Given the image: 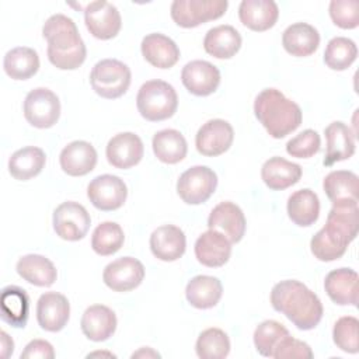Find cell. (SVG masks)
<instances>
[{"instance_id": "31", "label": "cell", "mask_w": 359, "mask_h": 359, "mask_svg": "<svg viewBox=\"0 0 359 359\" xmlns=\"http://www.w3.org/2000/svg\"><path fill=\"white\" fill-rule=\"evenodd\" d=\"M223 294L222 282L209 275L194 276L185 287V297L195 309L206 310L215 307Z\"/></svg>"}, {"instance_id": "16", "label": "cell", "mask_w": 359, "mask_h": 359, "mask_svg": "<svg viewBox=\"0 0 359 359\" xmlns=\"http://www.w3.org/2000/svg\"><path fill=\"white\" fill-rule=\"evenodd\" d=\"M143 153V142L133 132H121L112 136L105 149L108 163L119 170H126L139 164Z\"/></svg>"}, {"instance_id": "20", "label": "cell", "mask_w": 359, "mask_h": 359, "mask_svg": "<svg viewBox=\"0 0 359 359\" xmlns=\"http://www.w3.org/2000/svg\"><path fill=\"white\" fill-rule=\"evenodd\" d=\"M150 250L153 255L165 262L180 259L187 248V238L184 231L174 224H164L157 227L150 236Z\"/></svg>"}, {"instance_id": "1", "label": "cell", "mask_w": 359, "mask_h": 359, "mask_svg": "<svg viewBox=\"0 0 359 359\" xmlns=\"http://www.w3.org/2000/svg\"><path fill=\"white\" fill-rule=\"evenodd\" d=\"M358 226L359 209L356 201L332 203L325 226L310 241L311 254L323 262L341 258L348 245L356 238Z\"/></svg>"}, {"instance_id": "47", "label": "cell", "mask_w": 359, "mask_h": 359, "mask_svg": "<svg viewBox=\"0 0 359 359\" xmlns=\"http://www.w3.org/2000/svg\"><path fill=\"white\" fill-rule=\"evenodd\" d=\"M0 344H1V356L6 359L14 351V342H13L11 337L6 331L0 332Z\"/></svg>"}, {"instance_id": "27", "label": "cell", "mask_w": 359, "mask_h": 359, "mask_svg": "<svg viewBox=\"0 0 359 359\" xmlns=\"http://www.w3.org/2000/svg\"><path fill=\"white\" fill-rule=\"evenodd\" d=\"M261 178L269 189L282 191L299 182L302 178V167L283 157L275 156L262 164Z\"/></svg>"}, {"instance_id": "9", "label": "cell", "mask_w": 359, "mask_h": 359, "mask_svg": "<svg viewBox=\"0 0 359 359\" xmlns=\"http://www.w3.org/2000/svg\"><path fill=\"white\" fill-rule=\"evenodd\" d=\"M22 108L27 122L38 129L52 128L60 116V101L57 95L46 87L31 90L24 100Z\"/></svg>"}, {"instance_id": "28", "label": "cell", "mask_w": 359, "mask_h": 359, "mask_svg": "<svg viewBox=\"0 0 359 359\" xmlns=\"http://www.w3.org/2000/svg\"><path fill=\"white\" fill-rule=\"evenodd\" d=\"M282 45L292 56L306 57L317 50L320 45V34L307 22H294L283 31Z\"/></svg>"}, {"instance_id": "4", "label": "cell", "mask_w": 359, "mask_h": 359, "mask_svg": "<svg viewBox=\"0 0 359 359\" xmlns=\"http://www.w3.org/2000/svg\"><path fill=\"white\" fill-rule=\"evenodd\" d=\"M254 114L273 139L294 132L303 119L300 107L276 88H264L254 101Z\"/></svg>"}, {"instance_id": "42", "label": "cell", "mask_w": 359, "mask_h": 359, "mask_svg": "<svg viewBox=\"0 0 359 359\" xmlns=\"http://www.w3.org/2000/svg\"><path fill=\"white\" fill-rule=\"evenodd\" d=\"M334 344L346 353L359 351V320L353 316H345L337 320L332 330Z\"/></svg>"}, {"instance_id": "34", "label": "cell", "mask_w": 359, "mask_h": 359, "mask_svg": "<svg viewBox=\"0 0 359 359\" xmlns=\"http://www.w3.org/2000/svg\"><path fill=\"white\" fill-rule=\"evenodd\" d=\"M46 164V154L42 149L27 146L14 151L8 160V171L18 181H28L36 177Z\"/></svg>"}, {"instance_id": "32", "label": "cell", "mask_w": 359, "mask_h": 359, "mask_svg": "<svg viewBox=\"0 0 359 359\" xmlns=\"http://www.w3.org/2000/svg\"><path fill=\"white\" fill-rule=\"evenodd\" d=\"M287 216L289 219L300 226L309 227L314 224L320 216V199L318 195L310 188L294 191L287 198Z\"/></svg>"}, {"instance_id": "44", "label": "cell", "mask_w": 359, "mask_h": 359, "mask_svg": "<svg viewBox=\"0 0 359 359\" xmlns=\"http://www.w3.org/2000/svg\"><path fill=\"white\" fill-rule=\"evenodd\" d=\"M320 146H321L320 135L313 129H306L286 143V151L292 157L309 158L318 153Z\"/></svg>"}, {"instance_id": "45", "label": "cell", "mask_w": 359, "mask_h": 359, "mask_svg": "<svg viewBox=\"0 0 359 359\" xmlns=\"http://www.w3.org/2000/svg\"><path fill=\"white\" fill-rule=\"evenodd\" d=\"M313 356H314V353L309 344L287 335L279 342L272 358H275V359H311Z\"/></svg>"}, {"instance_id": "5", "label": "cell", "mask_w": 359, "mask_h": 359, "mask_svg": "<svg viewBox=\"0 0 359 359\" xmlns=\"http://www.w3.org/2000/svg\"><path fill=\"white\" fill-rule=\"evenodd\" d=\"M136 107L146 121H164L175 114L178 95L170 83L164 80H149L137 91Z\"/></svg>"}, {"instance_id": "36", "label": "cell", "mask_w": 359, "mask_h": 359, "mask_svg": "<svg viewBox=\"0 0 359 359\" xmlns=\"http://www.w3.org/2000/svg\"><path fill=\"white\" fill-rule=\"evenodd\" d=\"M323 188L332 203L351 201L358 202L359 178L352 171L337 170L328 172L323 181Z\"/></svg>"}, {"instance_id": "24", "label": "cell", "mask_w": 359, "mask_h": 359, "mask_svg": "<svg viewBox=\"0 0 359 359\" xmlns=\"http://www.w3.org/2000/svg\"><path fill=\"white\" fill-rule=\"evenodd\" d=\"M116 324L118 320L115 313L104 304H93L87 307L80 321L83 334L94 342H102L112 337Z\"/></svg>"}, {"instance_id": "7", "label": "cell", "mask_w": 359, "mask_h": 359, "mask_svg": "<svg viewBox=\"0 0 359 359\" xmlns=\"http://www.w3.org/2000/svg\"><path fill=\"white\" fill-rule=\"evenodd\" d=\"M227 7V0H174L170 14L177 25L195 28L203 22L220 18Z\"/></svg>"}, {"instance_id": "33", "label": "cell", "mask_w": 359, "mask_h": 359, "mask_svg": "<svg viewBox=\"0 0 359 359\" xmlns=\"http://www.w3.org/2000/svg\"><path fill=\"white\" fill-rule=\"evenodd\" d=\"M1 320L15 328H24L29 314V299L22 287L10 285L0 296Z\"/></svg>"}, {"instance_id": "35", "label": "cell", "mask_w": 359, "mask_h": 359, "mask_svg": "<svg viewBox=\"0 0 359 359\" xmlns=\"http://www.w3.org/2000/svg\"><path fill=\"white\" fill-rule=\"evenodd\" d=\"M154 156L165 164H177L182 161L188 151L184 135L177 129L158 130L151 140Z\"/></svg>"}, {"instance_id": "11", "label": "cell", "mask_w": 359, "mask_h": 359, "mask_svg": "<svg viewBox=\"0 0 359 359\" xmlns=\"http://www.w3.org/2000/svg\"><path fill=\"white\" fill-rule=\"evenodd\" d=\"M84 22L90 34L101 41L116 36L122 27L118 8L105 0L91 1L84 8Z\"/></svg>"}, {"instance_id": "15", "label": "cell", "mask_w": 359, "mask_h": 359, "mask_svg": "<svg viewBox=\"0 0 359 359\" xmlns=\"http://www.w3.org/2000/svg\"><path fill=\"white\" fill-rule=\"evenodd\" d=\"M181 81L191 94L206 97L217 90L220 72L208 60H191L182 67Z\"/></svg>"}, {"instance_id": "17", "label": "cell", "mask_w": 359, "mask_h": 359, "mask_svg": "<svg viewBox=\"0 0 359 359\" xmlns=\"http://www.w3.org/2000/svg\"><path fill=\"white\" fill-rule=\"evenodd\" d=\"M245 226V216L241 208L230 201L217 203L208 217V227L220 231L231 244L241 241Z\"/></svg>"}, {"instance_id": "14", "label": "cell", "mask_w": 359, "mask_h": 359, "mask_svg": "<svg viewBox=\"0 0 359 359\" xmlns=\"http://www.w3.org/2000/svg\"><path fill=\"white\" fill-rule=\"evenodd\" d=\"M144 278L143 264L133 257H121L109 262L102 272L104 283L114 292L136 289Z\"/></svg>"}, {"instance_id": "40", "label": "cell", "mask_w": 359, "mask_h": 359, "mask_svg": "<svg viewBox=\"0 0 359 359\" xmlns=\"http://www.w3.org/2000/svg\"><path fill=\"white\" fill-rule=\"evenodd\" d=\"M195 351L201 359H223L230 352L229 335L220 328H206L199 334Z\"/></svg>"}, {"instance_id": "21", "label": "cell", "mask_w": 359, "mask_h": 359, "mask_svg": "<svg viewBox=\"0 0 359 359\" xmlns=\"http://www.w3.org/2000/svg\"><path fill=\"white\" fill-rule=\"evenodd\" d=\"M231 255V243L220 231L209 229L195 241V257L198 262L209 268L223 266Z\"/></svg>"}, {"instance_id": "18", "label": "cell", "mask_w": 359, "mask_h": 359, "mask_svg": "<svg viewBox=\"0 0 359 359\" xmlns=\"http://www.w3.org/2000/svg\"><path fill=\"white\" fill-rule=\"evenodd\" d=\"M70 317V303L67 297L57 292H46L36 303V320L42 330L57 332L63 330Z\"/></svg>"}, {"instance_id": "25", "label": "cell", "mask_w": 359, "mask_h": 359, "mask_svg": "<svg viewBox=\"0 0 359 359\" xmlns=\"http://www.w3.org/2000/svg\"><path fill=\"white\" fill-rule=\"evenodd\" d=\"M279 17V7L273 0H243L238 18L247 28L262 32L272 28Z\"/></svg>"}, {"instance_id": "37", "label": "cell", "mask_w": 359, "mask_h": 359, "mask_svg": "<svg viewBox=\"0 0 359 359\" xmlns=\"http://www.w3.org/2000/svg\"><path fill=\"white\" fill-rule=\"evenodd\" d=\"M3 69L13 80H28L39 69V56L28 46L13 48L4 55Z\"/></svg>"}, {"instance_id": "48", "label": "cell", "mask_w": 359, "mask_h": 359, "mask_svg": "<svg viewBox=\"0 0 359 359\" xmlns=\"http://www.w3.org/2000/svg\"><path fill=\"white\" fill-rule=\"evenodd\" d=\"M132 358H160V353L146 346V348H140L137 352H133Z\"/></svg>"}, {"instance_id": "46", "label": "cell", "mask_w": 359, "mask_h": 359, "mask_svg": "<svg viewBox=\"0 0 359 359\" xmlns=\"http://www.w3.org/2000/svg\"><path fill=\"white\" fill-rule=\"evenodd\" d=\"M21 359H53L55 351L50 342L45 339H32L20 355Z\"/></svg>"}, {"instance_id": "26", "label": "cell", "mask_w": 359, "mask_h": 359, "mask_svg": "<svg viewBox=\"0 0 359 359\" xmlns=\"http://www.w3.org/2000/svg\"><path fill=\"white\" fill-rule=\"evenodd\" d=\"M324 289L328 297L339 306H356L358 273L351 268H338L327 273Z\"/></svg>"}, {"instance_id": "13", "label": "cell", "mask_w": 359, "mask_h": 359, "mask_svg": "<svg viewBox=\"0 0 359 359\" xmlns=\"http://www.w3.org/2000/svg\"><path fill=\"white\" fill-rule=\"evenodd\" d=\"M234 140L233 126L224 119H210L196 132V150L206 157H216L226 153Z\"/></svg>"}, {"instance_id": "41", "label": "cell", "mask_w": 359, "mask_h": 359, "mask_svg": "<svg viewBox=\"0 0 359 359\" xmlns=\"http://www.w3.org/2000/svg\"><path fill=\"white\" fill-rule=\"evenodd\" d=\"M287 335L290 334L283 324L275 320H265L257 325L252 338H254L255 349L262 356L272 358L279 342Z\"/></svg>"}, {"instance_id": "2", "label": "cell", "mask_w": 359, "mask_h": 359, "mask_svg": "<svg viewBox=\"0 0 359 359\" xmlns=\"http://www.w3.org/2000/svg\"><path fill=\"white\" fill-rule=\"evenodd\" d=\"M271 304L303 331L316 328L323 318L324 310L318 296L296 279L278 282L271 290Z\"/></svg>"}, {"instance_id": "49", "label": "cell", "mask_w": 359, "mask_h": 359, "mask_svg": "<svg viewBox=\"0 0 359 359\" xmlns=\"http://www.w3.org/2000/svg\"><path fill=\"white\" fill-rule=\"evenodd\" d=\"M90 356H109V358H115L114 353H109V352H93V353H88L87 358Z\"/></svg>"}, {"instance_id": "29", "label": "cell", "mask_w": 359, "mask_h": 359, "mask_svg": "<svg viewBox=\"0 0 359 359\" xmlns=\"http://www.w3.org/2000/svg\"><path fill=\"white\" fill-rule=\"evenodd\" d=\"M15 269L24 280L39 287L52 286L57 278V271L53 262L39 254L22 255L17 261Z\"/></svg>"}, {"instance_id": "23", "label": "cell", "mask_w": 359, "mask_h": 359, "mask_svg": "<svg viewBox=\"0 0 359 359\" xmlns=\"http://www.w3.org/2000/svg\"><path fill=\"white\" fill-rule=\"evenodd\" d=\"M143 57L154 67L170 69L180 60L178 45L167 35L160 32L147 34L140 43Z\"/></svg>"}, {"instance_id": "22", "label": "cell", "mask_w": 359, "mask_h": 359, "mask_svg": "<svg viewBox=\"0 0 359 359\" xmlns=\"http://www.w3.org/2000/svg\"><path fill=\"white\" fill-rule=\"evenodd\" d=\"M60 168L70 177L91 172L97 164V150L86 140H74L65 146L59 156Z\"/></svg>"}, {"instance_id": "12", "label": "cell", "mask_w": 359, "mask_h": 359, "mask_svg": "<svg viewBox=\"0 0 359 359\" xmlns=\"http://www.w3.org/2000/svg\"><path fill=\"white\" fill-rule=\"evenodd\" d=\"M87 196L94 208L111 212L119 209L128 196V188L118 175L102 174L91 180L87 187Z\"/></svg>"}, {"instance_id": "10", "label": "cell", "mask_w": 359, "mask_h": 359, "mask_svg": "<svg viewBox=\"0 0 359 359\" xmlns=\"http://www.w3.org/2000/svg\"><path fill=\"white\" fill-rule=\"evenodd\" d=\"M90 224V213L79 202H63L53 212V230L63 240H81L87 234Z\"/></svg>"}, {"instance_id": "19", "label": "cell", "mask_w": 359, "mask_h": 359, "mask_svg": "<svg viewBox=\"0 0 359 359\" xmlns=\"http://www.w3.org/2000/svg\"><path fill=\"white\" fill-rule=\"evenodd\" d=\"M324 135L327 140V149L323 163L325 167H330L342 160H348L353 156L356 149V135L346 123L334 121L324 129Z\"/></svg>"}, {"instance_id": "39", "label": "cell", "mask_w": 359, "mask_h": 359, "mask_svg": "<svg viewBox=\"0 0 359 359\" xmlns=\"http://www.w3.org/2000/svg\"><path fill=\"white\" fill-rule=\"evenodd\" d=\"M125 241L122 227L115 222L100 223L91 236V247L98 255H112L121 250Z\"/></svg>"}, {"instance_id": "30", "label": "cell", "mask_w": 359, "mask_h": 359, "mask_svg": "<svg viewBox=\"0 0 359 359\" xmlns=\"http://www.w3.org/2000/svg\"><path fill=\"white\" fill-rule=\"evenodd\" d=\"M241 35L231 25L210 28L203 38V49L216 59H230L241 48Z\"/></svg>"}, {"instance_id": "6", "label": "cell", "mask_w": 359, "mask_h": 359, "mask_svg": "<svg viewBox=\"0 0 359 359\" xmlns=\"http://www.w3.org/2000/svg\"><path fill=\"white\" fill-rule=\"evenodd\" d=\"M130 80V69L118 59H102L94 65L90 73L93 90L107 100L122 97L128 91Z\"/></svg>"}, {"instance_id": "8", "label": "cell", "mask_w": 359, "mask_h": 359, "mask_svg": "<svg viewBox=\"0 0 359 359\" xmlns=\"http://www.w3.org/2000/svg\"><path fill=\"white\" fill-rule=\"evenodd\" d=\"M217 187L216 172L206 165H194L185 170L177 181V192L188 205L206 202Z\"/></svg>"}, {"instance_id": "38", "label": "cell", "mask_w": 359, "mask_h": 359, "mask_svg": "<svg viewBox=\"0 0 359 359\" xmlns=\"http://www.w3.org/2000/svg\"><path fill=\"white\" fill-rule=\"evenodd\" d=\"M358 56L356 43L345 36H335L328 41L324 50V63L331 70H346Z\"/></svg>"}, {"instance_id": "3", "label": "cell", "mask_w": 359, "mask_h": 359, "mask_svg": "<svg viewBox=\"0 0 359 359\" xmlns=\"http://www.w3.org/2000/svg\"><path fill=\"white\" fill-rule=\"evenodd\" d=\"M42 35L48 41V59L55 67L74 70L84 63L87 49L76 22L70 17L65 14L50 15L42 27Z\"/></svg>"}, {"instance_id": "43", "label": "cell", "mask_w": 359, "mask_h": 359, "mask_svg": "<svg viewBox=\"0 0 359 359\" xmlns=\"http://www.w3.org/2000/svg\"><path fill=\"white\" fill-rule=\"evenodd\" d=\"M330 17L342 29H353L359 25L358 0H332L330 3Z\"/></svg>"}]
</instances>
